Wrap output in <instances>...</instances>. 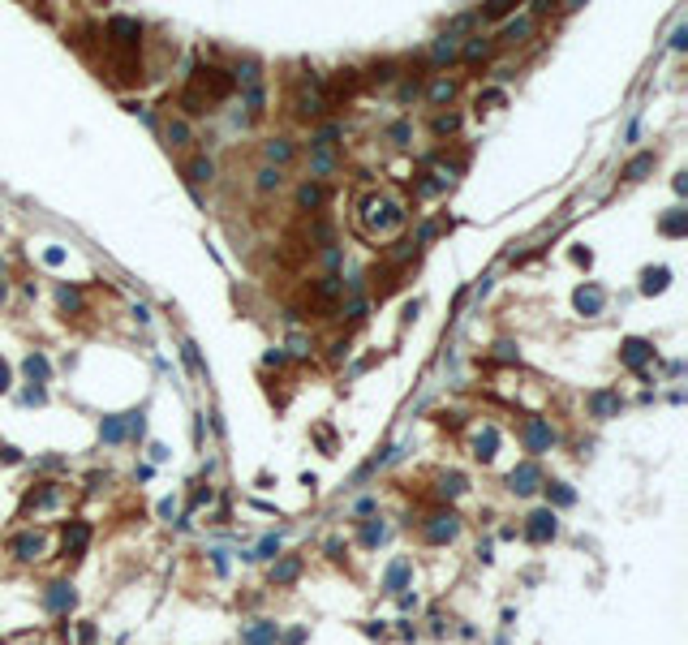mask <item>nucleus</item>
Returning <instances> with one entry per match:
<instances>
[{
	"mask_svg": "<svg viewBox=\"0 0 688 645\" xmlns=\"http://www.w3.org/2000/svg\"><path fill=\"white\" fill-rule=\"evenodd\" d=\"M409 220L404 211V202L388 189H374L357 202V232L366 237V241H378V237H392L400 224Z\"/></svg>",
	"mask_w": 688,
	"mask_h": 645,
	"instance_id": "1",
	"label": "nucleus"
},
{
	"mask_svg": "<svg viewBox=\"0 0 688 645\" xmlns=\"http://www.w3.org/2000/svg\"><path fill=\"white\" fill-rule=\"evenodd\" d=\"M228 95H232V74L216 69V65H202V69H194V78L181 91V108H185V117H202L216 104H224Z\"/></svg>",
	"mask_w": 688,
	"mask_h": 645,
	"instance_id": "2",
	"label": "nucleus"
},
{
	"mask_svg": "<svg viewBox=\"0 0 688 645\" xmlns=\"http://www.w3.org/2000/svg\"><path fill=\"white\" fill-rule=\"evenodd\" d=\"M461 517L452 512V507H439V512H430L426 521H422V538L430 542V547H447V542H456L461 538Z\"/></svg>",
	"mask_w": 688,
	"mask_h": 645,
	"instance_id": "3",
	"label": "nucleus"
},
{
	"mask_svg": "<svg viewBox=\"0 0 688 645\" xmlns=\"http://www.w3.org/2000/svg\"><path fill=\"white\" fill-rule=\"evenodd\" d=\"M103 35H108V44H112V48H121L125 56H133V52H138V44H143V22H138V18H125V13H117V18H108Z\"/></svg>",
	"mask_w": 688,
	"mask_h": 645,
	"instance_id": "4",
	"label": "nucleus"
},
{
	"mask_svg": "<svg viewBox=\"0 0 688 645\" xmlns=\"http://www.w3.org/2000/svg\"><path fill=\"white\" fill-rule=\"evenodd\" d=\"M560 533V517L550 512V507H534V512L525 517V538L534 542V547H542V542H550Z\"/></svg>",
	"mask_w": 688,
	"mask_h": 645,
	"instance_id": "5",
	"label": "nucleus"
},
{
	"mask_svg": "<svg viewBox=\"0 0 688 645\" xmlns=\"http://www.w3.org/2000/svg\"><path fill=\"white\" fill-rule=\"evenodd\" d=\"M525 448L534 456L550 452V448H555V426H550L546 418H525Z\"/></svg>",
	"mask_w": 688,
	"mask_h": 645,
	"instance_id": "6",
	"label": "nucleus"
},
{
	"mask_svg": "<svg viewBox=\"0 0 688 645\" xmlns=\"http://www.w3.org/2000/svg\"><path fill=\"white\" fill-rule=\"evenodd\" d=\"M542 486V469H538V460H521L512 473H508V491L512 495H534Z\"/></svg>",
	"mask_w": 688,
	"mask_h": 645,
	"instance_id": "7",
	"label": "nucleus"
},
{
	"mask_svg": "<svg viewBox=\"0 0 688 645\" xmlns=\"http://www.w3.org/2000/svg\"><path fill=\"white\" fill-rule=\"evenodd\" d=\"M654 361V345L641 340V335H628L624 345H619V366H628V370H645Z\"/></svg>",
	"mask_w": 688,
	"mask_h": 645,
	"instance_id": "8",
	"label": "nucleus"
},
{
	"mask_svg": "<svg viewBox=\"0 0 688 645\" xmlns=\"http://www.w3.org/2000/svg\"><path fill=\"white\" fill-rule=\"evenodd\" d=\"M44 606L52 611V616H69V611L78 606V594H74V585H69V581H52V585L44 590Z\"/></svg>",
	"mask_w": 688,
	"mask_h": 645,
	"instance_id": "9",
	"label": "nucleus"
},
{
	"mask_svg": "<svg viewBox=\"0 0 688 645\" xmlns=\"http://www.w3.org/2000/svg\"><path fill=\"white\" fill-rule=\"evenodd\" d=\"M9 551H13V559H22V564H34V559H44L48 542H44V533H18V538L9 542Z\"/></svg>",
	"mask_w": 688,
	"mask_h": 645,
	"instance_id": "10",
	"label": "nucleus"
},
{
	"mask_svg": "<svg viewBox=\"0 0 688 645\" xmlns=\"http://www.w3.org/2000/svg\"><path fill=\"white\" fill-rule=\"evenodd\" d=\"M409 576H413V559H409V555L392 559L388 572H383V594H400V590L409 585Z\"/></svg>",
	"mask_w": 688,
	"mask_h": 645,
	"instance_id": "11",
	"label": "nucleus"
},
{
	"mask_svg": "<svg viewBox=\"0 0 688 645\" xmlns=\"http://www.w3.org/2000/svg\"><path fill=\"white\" fill-rule=\"evenodd\" d=\"M275 641H280V624L275 620H254L241 632V645H275Z\"/></svg>",
	"mask_w": 688,
	"mask_h": 645,
	"instance_id": "12",
	"label": "nucleus"
},
{
	"mask_svg": "<svg viewBox=\"0 0 688 645\" xmlns=\"http://www.w3.org/2000/svg\"><path fill=\"white\" fill-rule=\"evenodd\" d=\"M301 576V555H275L271 564V585H293Z\"/></svg>",
	"mask_w": 688,
	"mask_h": 645,
	"instance_id": "13",
	"label": "nucleus"
},
{
	"mask_svg": "<svg viewBox=\"0 0 688 645\" xmlns=\"http://www.w3.org/2000/svg\"><path fill=\"white\" fill-rule=\"evenodd\" d=\"M602 301H607V297H602L598 284H581V288L572 293V305H576L581 314H602Z\"/></svg>",
	"mask_w": 688,
	"mask_h": 645,
	"instance_id": "14",
	"label": "nucleus"
},
{
	"mask_svg": "<svg viewBox=\"0 0 688 645\" xmlns=\"http://www.w3.org/2000/svg\"><path fill=\"white\" fill-rule=\"evenodd\" d=\"M293 112H297L301 121H319V117L327 112V99H323L319 91H310V95H297V99H293Z\"/></svg>",
	"mask_w": 688,
	"mask_h": 645,
	"instance_id": "15",
	"label": "nucleus"
},
{
	"mask_svg": "<svg viewBox=\"0 0 688 645\" xmlns=\"http://www.w3.org/2000/svg\"><path fill=\"white\" fill-rule=\"evenodd\" d=\"M86 542H91V525L86 521H74V525H65V555H82L86 551Z\"/></svg>",
	"mask_w": 688,
	"mask_h": 645,
	"instance_id": "16",
	"label": "nucleus"
},
{
	"mask_svg": "<svg viewBox=\"0 0 688 645\" xmlns=\"http://www.w3.org/2000/svg\"><path fill=\"white\" fill-rule=\"evenodd\" d=\"M495 452H499V430L495 426H482L473 434V456L477 460H495Z\"/></svg>",
	"mask_w": 688,
	"mask_h": 645,
	"instance_id": "17",
	"label": "nucleus"
},
{
	"mask_svg": "<svg viewBox=\"0 0 688 645\" xmlns=\"http://www.w3.org/2000/svg\"><path fill=\"white\" fill-rule=\"evenodd\" d=\"M323 202H327V189H323L319 181H301V185H297V207H301V211H319Z\"/></svg>",
	"mask_w": 688,
	"mask_h": 645,
	"instance_id": "18",
	"label": "nucleus"
},
{
	"mask_svg": "<svg viewBox=\"0 0 688 645\" xmlns=\"http://www.w3.org/2000/svg\"><path fill=\"white\" fill-rule=\"evenodd\" d=\"M340 288H344V280L336 276V271H327V276H319V280H315V288H310V293H315V301H319V305H331V301L340 297Z\"/></svg>",
	"mask_w": 688,
	"mask_h": 645,
	"instance_id": "19",
	"label": "nucleus"
},
{
	"mask_svg": "<svg viewBox=\"0 0 688 645\" xmlns=\"http://www.w3.org/2000/svg\"><path fill=\"white\" fill-rule=\"evenodd\" d=\"M439 499H461L465 491H469V482H465V473H456V469H447V473H439Z\"/></svg>",
	"mask_w": 688,
	"mask_h": 645,
	"instance_id": "20",
	"label": "nucleus"
},
{
	"mask_svg": "<svg viewBox=\"0 0 688 645\" xmlns=\"http://www.w3.org/2000/svg\"><path fill=\"white\" fill-rule=\"evenodd\" d=\"M263 155H267V168H280V164H289V159L297 155V147H293L289 138H267Z\"/></svg>",
	"mask_w": 688,
	"mask_h": 645,
	"instance_id": "21",
	"label": "nucleus"
},
{
	"mask_svg": "<svg viewBox=\"0 0 688 645\" xmlns=\"http://www.w3.org/2000/svg\"><path fill=\"white\" fill-rule=\"evenodd\" d=\"M654 159H659L654 151H641V155H633V159L624 164V173H619V177H624V181H645V173H654Z\"/></svg>",
	"mask_w": 688,
	"mask_h": 645,
	"instance_id": "22",
	"label": "nucleus"
},
{
	"mask_svg": "<svg viewBox=\"0 0 688 645\" xmlns=\"http://www.w3.org/2000/svg\"><path fill=\"white\" fill-rule=\"evenodd\" d=\"M546 486V507L555 512V507H572L576 503V491L568 486V482H542Z\"/></svg>",
	"mask_w": 688,
	"mask_h": 645,
	"instance_id": "23",
	"label": "nucleus"
},
{
	"mask_svg": "<svg viewBox=\"0 0 688 645\" xmlns=\"http://www.w3.org/2000/svg\"><path fill=\"white\" fill-rule=\"evenodd\" d=\"M671 284V267H645V276H641V293L654 297V293H663Z\"/></svg>",
	"mask_w": 688,
	"mask_h": 645,
	"instance_id": "24",
	"label": "nucleus"
},
{
	"mask_svg": "<svg viewBox=\"0 0 688 645\" xmlns=\"http://www.w3.org/2000/svg\"><path fill=\"white\" fill-rule=\"evenodd\" d=\"M590 413L602 418V422L615 418V413H619V396H615V392H594V396H590Z\"/></svg>",
	"mask_w": 688,
	"mask_h": 645,
	"instance_id": "25",
	"label": "nucleus"
},
{
	"mask_svg": "<svg viewBox=\"0 0 688 645\" xmlns=\"http://www.w3.org/2000/svg\"><path fill=\"white\" fill-rule=\"evenodd\" d=\"M659 232H663V237H684V232H688V211H684V207H671V211L659 220Z\"/></svg>",
	"mask_w": 688,
	"mask_h": 645,
	"instance_id": "26",
	"label": "nucleus"
},
{
	"mask_svg": "<svg viewBox=\"0 0 688 645\" xmlns=\"http://www.w3.org/2000/svg\"><path fill=\"white\" fill-rule=\"evenodd\" d=\"M22 370H26V379H30V383H48V379H52V366H48L44 353H30V357L22 361Z\"/></svg>",
	"mask_w": 688,
	"mask_h": 645,
	"instance_id": "27",
	"label": "nucleus"
},
{
	"mask_svg": "<svg viewBox=\"0 0 688 645\" xmlns=\"http://www.w3.org/2000/svg\"><path fill=\"white\" fill-rule=\"evenodd\" d=\"M456 56H461L456 35H443V39H435V48H430V60H435V65H452Z\"/></svg>",
	"mask_w": 688,
	"mask_h": 645,
	"instance_id": "28",
	"label": "nucleus"
},
{
	"mask_svg": "<svg viewBox=\"0 0 688 645\" xmlns=\"http://www.w3.org/2000/svg\"><path fill=\"white\" fill-rule=\"evenodd\" d=\"M216 177V164L206 159V155H194L190 164H185V181H194V185H202V181H211Z\"/></svg>",
	"mask_w": 688,
	"mask_h": 645,
	"instance_id": "29",
	"label": "nucleus"
},
{
	"mask_svg": "<svg viewBox=\"0 0 688 645\" xmlns=\"http://www.w3.org/2000/svg\"><path fill=\"white\" fill-rule=\"evenodd\" d=\"M452 95H456V82H452V78H435L430 91H426L430 104H452Z\"/></svg>",
	"mask_w": 688,
	"mask_h": 645,
	"instance_id": "30",
	"label": "nucleus"
},
{
	"mask_svg": "<svg viewBox=\"0 0 688 645\" xmlns=\"http://www.w3.org/2000/svg\"><path fill=\"white\" fill-rule=\"evenodd\" d=\"M336 138H340V125H336V121H331V125H323V129H319V133H315V138H310V147H315V151H319V155H327V151H331V147H336Z\"/></svg>",
	"mask_w": 688,
	"mask_h": 645,
	"instance_id": "31",
	"label": "nucleus"
},
{
	"mask_svg": "<svg viewBox=\"0 0 688 645\" xmlns=\"http://www.w3.org/2000/svg\"><path fill=\"white\" fill-rule=\"evenodd\" d=\"M529 30H534V18H512V22L503 26V44H521Z\"/></svg>",
	"mask_w": 688,
	"mask_h": 645,
	"instance_id": "32",
	"label": "nucleus"
},
{
	"mask_svg": "<svg viewBox=\"0 0 688 645\" xmlns=\"http://www.w3.org/2000/svg\"><path fill=\"white\" fill-rule=\"evenodd\" d=\"M99 439H103V444H121V439H125V418H103L99 422Z\"/></svg>",
	"mask_w": 688,
	"mask_h": 645,
	"instance_id": "33",
	"label": "nucleus"
},
{
	"mask_svg": "<svg viewBox=\"0 0 688 645\" xmlns=\"http://www.w3.org/2000/svg\"><path fill=\"white\" fill-rule=\"evenodd\" d=\"M357 538H362V547H378V542L388 538V525L383 521H362V533Z\"/></svg>",
	"mask_w": 688,
	"mask_h": 645,
	"instance_id": "34",
	"label": "nucleus"
},
{
	"mask_svg": "<svg viewBox=\"0 0 688 645\" xmlns=\"http://www.w3.org/2000/svg\"><path fill=\"white\" fill-rule=\"evenodd\" d=\"M512 13H516V0H491V5L477 9V18H495V22L499 18H512Z\"/></svg>",
	"mask_w": 688,
	"mask_h": 645,
	"instance_id": "35",
	"label": "nucleus"
},
{
	"mask_svg": "<svg viewBox=\"0 0 688 645\" xmlns=\"http://www.w3.org/2000/svg\"><path fill=\"white\" fill-rule=\"evenodd\" d=\"M164 133H168V142H172V147H185V142H194V129H190L185 121H168V129H164Z\"/></svg>",
	"mask_w": 688,
	"mask_h": 645,
	"instance_id": "36",
	"label": "nucleus"
},
{
	"mask_svg": "<svg viewBox=\"0 0 688 645\" xmlns=\"http://www.w3.org/2000/svg\"><path fill=\"white\" fill-rule=\"evenodd\" d=\"M487 52H491V39H482V35H473V39H469L465 48H461V56H465L469 65H477V60L487 56Z\"/></svg>",
	"mask_w": 688,
	"mask_h": 645,
	"instance_id": "37",
	"label": "nucleus"
},
{
	"mask_svg": "<svg viewBox=\"0 0 688 645\" xmlns=\"http://www.w3.org/2000/svg\"><path fill=\"white\" fill-rule=\"evenodd\" d=\"M280 185H284V173H280V168H258V189H263V194L280 189Z\"/></svg>",
	"mask_w": 688,
	"mask_h": 645,
	"instance_id": "38",
	"label": "nucleus"
},
{
	"mask_svg": "<svg viewBox=\"0 0 688 645\" xmlns=\"http://www.w3.org/2000/svg\"><path fill=\"white\" fill-rule=\"evenodd\" d=\"M461 129V112H439L435 117V133L439 138H447V133H456Z\"/></svg>",
	"mask_w": 688,
	"mask_h": 645,
	"instance_id": "39",
	"label": "nucleus"
},
{
	"mask_svg": "<svg viewBox=\"0 0 688 645\" xmlns=\"http://www.w3.org/2000/svg\"><path fill=\"white\" fill-rule=\"evenodd\" d=\"M246 108H250V117H263V112H267V95H263V86H246Z\"/></svg>",
	"mask_w": 688,
	"mask_h": 645,
	"instance_id": "40",
	"label": "nucleus"
},
{
	"mask_svg": "<svg viewBox=\"0 0 688 645\" xmlns=\"http://www.w3.org/2000/svg\"><path fill=\"white\" fill-rule=\"evenodd\" d=\"M275 555H280V538H275V533H267V538L258 542V547H254V555H250V559H275Z\"/></svg>",
	"mask_w": 688,
	"mask_h": 645,
	"instance_id": "41",
	"label": "nucleus"
},
{
	"mask_svg": "<svg viewBox=\"0 0 688 645\" xmlns=\"http://www.w3.org/2000/svg\"><path fill=\"white\" fill-rule=\"evenodd\" d=\"M56 301H60V310H82V293H78V288H69V284H60Z\"/></svg>",
	"mask_w": 688,
	"mask_h": 645,
	"instance_id": "42",
	"label": "nucleus"
},
{
	"mask_svg": "<svg viewBox=\"0 0 688 645\" xmlns=\"http://www.w3.org/2000/svg\"><path fill=\"white\" fill-rule=\"evenodd\" d=\"M396 78V65L392 60H374L370 65V82H392Z\"/></svg>",
	"mask_w": 688,
	"mask_h": 645,
	"instance_id": "43",
	"label": "nucleus"
},
{
	"mask_svg": "<svg viewBox=\"0 0 688 645\" xmlns=\"http://www.w3.org/2000/svg\"><path fill=\"white\" fill-rule=\"evenodd\" d=\"M388 138H392L396 147H409V138H413V129H409V121H396V125L388 129Z\"/></svg>",
	"mask_w": 688,
	"mask_h": 645,
	"instance_id": "44",
	"label": "nucleus"
},
{
	"mask_svg": "<svg viewBox=\"0 0 688 645\" xmlns=\"http://www.w3.org/2000/svg\"><path fill=\"white\" fill-rule=\"evenodd\" d=\"M48 503H56V486H52V482H48L39 495H30V499H26V507H48Z\"/></svg>",
	"mask_w": 688,
	"mask_h": 645,
	"instance_id": "45",
	"label": "nucleus"
},
{
	"mask_svg": "<svg viewBox=\"0 0 688 645\" xmlns=\"http://www.w3.org/2000/svg\"><path fill=\"white\" fill-rule=\"evenodd\" d=\"M344 314H349L353 323H362V319H366V301H362V297H357V301H349V310H344Z\"/></svg>",
	"mask_w": 688,
	"mask_h": 645,
	"instance_id": "46",
	"label": "nucleus"
},
{
	"mask_svg": "<svg viewBox=\"0 0 688 645\" xmlns=\"http://www.w3.org/2000/svg\"><path fill=\"white\" fill-rule=\"evenodd\" d=\"M284 637V645H301L305 641V628H289V632H280Z\"/></svg>",
	"mask_w": 688,
	"mask_h": 645,
	"instance_id": "47",
	"label": "nucleus"
},
{
	"mask_svg": "<svg viewBox=\"0 0 688 645\" xmlns=\"http://www.w3.org/2000/svg\"><path fill=\"white\" fill-rule=\"evenodd\" d=\"M44 262H48V267H56V262H65V250H60V246H52V250L44 254Z\"/></svg>",
	"mask_w": 688,
	"mask_h": 645,
	"instance_id": "48",
	"label": "nucleus"
},
{
	"mask_svg": "<svg viewBox=\"0 0 688 645\" xmlns=\"http://www.w3.org/2000/svg\"><path fill=\"white\" fill-rule=\"evenodd\" d=\"M263 366H284V353H280V349H271V353H263Z\"/></svg>",
	"mask_w": 688,
	"mask_h": 645,
	"instance_id": "49",
	"label": "nucleus"
},
{
	"mask_svg": "<svg viewBox=\"0 0 688 645\" xmlns=\"http://www.w3.org/2000/svg\"><path fill=\"white\" fill-rule=\"evenodd\" d=\"M44 400H48L44 387H30V392H26V404H44Z\"/></svg>",
	"mask_w": 688,
	"mask_h": 645,
	"instance_id": "50",
	"label": "nucleus"
},
{
	"mask_svg": "<svg viewBox=\"0 0 688 645\" xmlns=\"http://www.w3.org/2000/svg\"><path fill=\"white\" fill-rule=\"evenodd\" d=\"M688 44V26H675V35H671V48H684Z\"/></svg>",
	"mask_w": 688,
	"mask_h": 645,
	"instance_id": "51",
	"label": "nucleus"
},
{
	"mask_svg": "<svg viewBox=\"0 0 688 645\" xmlns=\"http://www.w3.org/2000/svg\"><path fill=\"white\" fill-rule=\"evenodd\" d=\"M211 564H216V572H220V576L228 572V559H224V551H211Z\"/></svg>",
	"mask_w": 688,
	"mask_h": 645,
	"instance_id": "52",
	"label": "nucleus"
},
{
	"mask_svg": "<svg viewBox=\"0 0 688 645\" xmlns=\"http://www.w3.org/2000/svg\"><path fill=\"white\" fill-rule=\"evenodd\" d=\"M413 95H418V78H413V82H404V86H400V99H404V104H409V99H413Z\"/></svg>",
	"mask_w": 688,
	"mask_h": 645,
	"instance_id": "53",
	"label": "nucleus"
},
{
	"mask_svg": "<svg viewBox=\"0 0 688 645\" xmlns=\"http://www.w3.org/2000/svg\"><path fill=\"white\" fill-rule=\"evenodd\" d=\"M331 357H336V361L349 357V340H336V345H331Z\"/></svg>",
	"mask_w": 688,
	"mask_h": 645,
	"instance_id": "54",
	"label": "nucleus"
},
{
	"mask_svg": "<svg viewBox=\"0 0 688 645\" xmlns=\"http://www.w3.org/2000/svg\"><path fill=\"white\" fill-rule=\"evenodd\" d=\"M0 460H5V465H18L22 456H18V448H0Z\"/></svg>",
	"mask_w": 688,
	"mask_h": 645,
	"instance_id": "55",
	"label": "nucleus"
},
{
	"mask_svg": "<svg viewBox=\"0 0 688 645\" xmlns=\"http://www.w3.org/2000/svg\"><path fill=\"white\" fill-rule=\"evenodd\" d=\"M327 555H331V559H344V547H340V542H336V538L327 542Z\"/></svg>",
	"mask_w": 688,
	"mask_h": 645,
	"instance_id": "56",
	"label": "nucleus"
},
{
	"mask_svg": "<svg viewBox=\"0 0 688 645\" xmlns=\"http://www.w3.org/2000/svg\"><path fill=\"white\" fill-rule=\"evenodd\" d=\"M0 392H9V366L0 361Z\"/></svg>",
	"mask_w": 688,
	"mask_h": 645,
	"instance_id": "57",
	"label": "nucleus"
},
{
	"mask_svg": "<svg viewBox=\"0 0 688 645\" xmlns=\"http://www.w3.org/2000/svg\"><path fill=\"white\" fill-rule=\"evenodd\" d=\"M0 293H5V280H0Z\"/></svg>",
	"mask_w": 688,
	"mask_h": 645,
	"instance_id": "58",
	"label": "nucleus"
}]
</instances>
